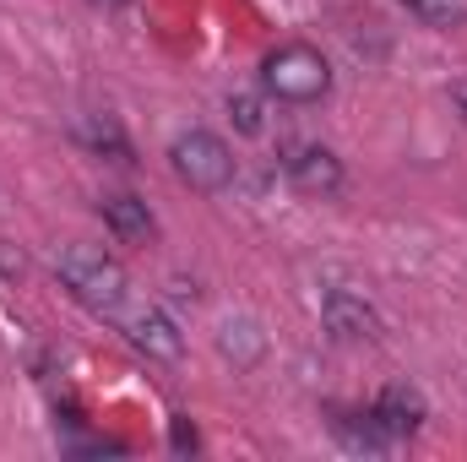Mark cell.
I'll return each instance as SVG.
<instances>
[{"mask_svg":"<svg viewBox=\"0 0 467 462\" xmlns=\"http://www.w3.org/2000/svg\"><path fill=\"white\" fill-rule=\"evenodd\" d=\"M321 321H327V332L343 338V343H364V338L380 332L375 305H369L364 294H353V289H327V299H321Z\"/></svg>","mask_w":467,"mask_h":462,"instance_id":"5b68a950","label":"cell"},{"mask_svg":"<svg viewBox=\"0 0 467 462\" xmlns=\"http://www.w3.org/2000/svg\"><path fill=\"white\" fill-rule=\"evenodd\" d=\"M169 163H174V174L191 185V191H223L234 180V152L223 136H213V131H185V136H174V147H169Z\"/></svg>","mask_w":467,"mask_h":462,"instance_id":"3957f363","label":"cell"},{"mask_svg":"<svg viewBox=\"0 0 467 462\" xmlns=\"http://www.w3.org/2000/svg\"><path fill=\"white\" fill-rule=\"evenodd\" d=\"M402 5L430 27H462L467 22V0H402Z\"/></svg>","mask_w":467,"mask_h":462,"instance_id":"7c38bea8","label":"cell"},{"mask_svg":"<svg viewBox=\"0 0 467 462\" xmlns=\"http://www.w3.org/2000/svg\"><path fill=\"white\" fill-rule=\"evenodd\" d=\"M229 115L244 136H261V131H266V110H261L255 93H229Z\"/></svg>","mask_w":467,"mask_h":462,"instance_id":"4fadbf2b","label":"cell"},{"mask_svg":"<svg viewBox=\"0 0 467 462\" xmlns=\"http://www.w3.org/2000/svg\"><path fill=\"white\" fill-rule=\"evenodd\" d=\"M451 104H457V110H462V120H467V71L451 82Z\"/></svg>","mask_w":467,"mask_h":462,"instance_id":"9a60e30c","label":"cell"},{"mask_svg":"<svg viewBox=\"0 0 467 462\" xmlns=\"http://www.w3.org/2000/svg\"><path fill=\"white\" fill-rule=\"evenodd\" d=\"M104 224H109L125 245H136V239L152 234V213H147V202H136V196H104Z\"/></svg>","mask_w":467,"mask_h":462,"instance_id":"9c48e42d","label":"cell"},{"mask_svg":"<svg viewBox=\"0 0 467 462\" xmlns=\"http://www.w3.org/2000/svg\"><path fill=\"white\" fill-rule=\"evenodd\" d=\"M261 82H266V93L283 99V104H316V99H327V88H332V66H327L321 49H310V44H283V49L266 55Z\"/></svg>","mask_w":467,"mask_h":462,"instance_id":"7a4b0ae2","label":"cell"},{"mask_svg":"<svg viewBox=\"0 0 467 462\" xmlns=\"http://www.w3.org/2000/svg\"><path fill=\"white\" fill-rule=\"evenodd\" d=\"M218 348L229 353L239 370H250V364L261 359L266 338H261V327H255V321H244V316H239V321H223V327H218Z\"/></svg>","mask_w":467,"mask_h":462,"instance_id":"30bf717a","label":"cell"},{"mask_svg":"<svg viewBox=\"0 0 467 462\" xmlns=\"http://www.w3.org/2000/svg\"><path fill=\"white\" fill-rule=\"evenodd\" d=\"M82 136H88L99 152H115L119 163H130V142H125V131H119L109 115H88L82 120Z\"/></svg>","mask_w":467,"mask_h":462,"instance_id":"8fae6325","label":"cell"},{"mask_svg":"<svg viewBox=\"0 0 467 462\" xmlns=\"http://www.w3.org/2000/svg\"><path fill=\"white\" fill-rule=\"evenodd\" d=\"M60 283L99 316H115L125 305V267L99 245H66L60 250Z\"/></svg>","mask_w":467,"mask_h":462,"instance_id":"6da1fadb","label":"cell"},{"mask_svg":"<svg viewBox=\"0 0 467 462\" xmlns=\"http://www.w3.org/2000/svg\"><path fill=\"white\" fill-rule=\"evenodd\" d=\"M283 169H288V180H294L305 196H337V191H343V163H337L332 147L299 142V147L283 152Z\"/></svg>","mask_w":467,"mask_h":462,"instance_id":"277c9868","label":"cell"},{"mask_svg":"<svg viewBox=\"0 0 467 462\" xmlns=\"http://www.w3.org/2000/svg\"><path fill=\"white\" fill-rule=\"evenodd\" d=\"M109 5H125V0H109Z\"/></svg>","mask_w":467,"mask_h":462,"instance_id":"2e32d148","label":"cell"},{"mask_svg":"<svg viewBox=\"0 0 467 462\" xmlns=\"http://www.w3.org/2000/svg\"><path fill=\"white\" fill-rule=\"evenodd\" d=\"M369 414H375V419L391 430V441L413 436V430L430 419V408H424V392H419V386H402V381H397V386H386V392L375 397V408H369Z\"/></svg>","mask_w":467,"mask_h":462,"instance_id":"8992f818","label":"cell"},{"mask_svg":"<svg viewBox=\"0 0 467 462\" xmlns=\"http://www.w3.org/2000/svg\"><path fill=\"white\" fill-rule=\"evenodd\" d=\"M130 343L141 348V353H152V359H180V353H185L180 327H174L163 310H152V305L130 316Z\"/></svg>","mask_w":467,"mask_h":462,"instance_id":"52a82bcc","label":"cell"},{"mask_svg":"<svg viewBox=\"0 0 467 462\" xmlns=\"http://www.w3.org/2000/svg\"><path fill=\"white\" fill-rule=\"evenodd\" d=\"M332 430H337V441H343L348 452H369V457H380V452L391 446V430H386L375 414H343V419H332Z\"/></svg>","mask_w":467,"mask_h":462,"instance_id":"ba28073f","label":"cell"},{"mask_svg":"<svg viewBox=\"0 0 467 462\" xmlns=\"http://www.w3.org/2000/svg\"><path fill=\"white\" fill-rule=\"evenodd\" d=\"M174 446H180V452H196V430H191L185 419H174Z\"/></svg>","mask_w":467,"mask_h":462,"instance_id":"5bb4252c","label":"cell"}]
</instances>
